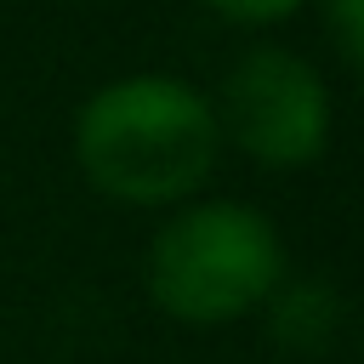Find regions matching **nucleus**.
Returning a JSON list of instances; mask_svg holds the SVG:
<instances>
[{
	"mask_svg": "<svg viewBox=\"0 0 364 364\" xmlns=\"http://www.w3.org/2000/svg\"><path fill=\"white\" fill-rule=\"evenodd\" d=\"M318 17L330 28L341 68H358L364 63V0H318Z\"/></svg>",
	"mask_w": 364,
	"mask_h": 364,
	"instance_id": "39448f33",
	"label": "nucleus"
},
{
	"mask_svg": "<svg viewBox=\"0 0 364 364\" xmlns=\"http://www.w3.org/2000/svg\"><path fill=\"white\" fill-rule=\"evenodd\" d=\"M142 279L159 313L182 324H228L279 290L284 239L256 205L199 199L159 222Z\"/></svg>",
	"mask_w": 364,
	"mask_h": 364,
	"instance_id": "f03ea898",
	"label": "nucleus"
},
{
	"mask_svg": "<svg viewBox=\"0 0 364 364\" xmlns=\"http://www.w3.org/2000/svg\"><path fill=\"white\" fill-rule=\"evenodd\" d=\"M222 23H239V28H273L284 17H296L307 0H205Z\"/></svg>",
	"mask_w": 364,
	"mask_h": 364,
	"instance_id": "423d86ee",
	"label": "nucleus"
},
{
	"mask_svg": "<svg viewBox=\"0 0 364 364\" xmlns=\"http://www.w3.org/2000/svg\"><path fill=\"white\" fill-rule=\"evenodd\" d=\"M216 154L222 131L210 97L171 74L108 80L74 114V165L119 205H182L216 171Z\"/></svg>",
	"mask_w": 364,
	"mask_h": 364,
	"instance_id": "f257e3e1",
	"label": "nucleus"
},
{
	"mask_svg": "<svg viewBox=\"0 0 364 364\" xmlns=\"http://www.w3.org/2000/svg\"><path fill=\"white\" fill-rule=\"evenodd\" d=\"M262 307H267V330L296 353H324L341 330V296L318 279H290L284 273L279 290Z\"/></svg>",
	"mask_w": 364,
	"mask_h": 364,
	"instance_id": "20e7f679",
	"label": "nucleus"
},
{
	"mask_svg": "<svg viewBox=\"0 0 364 364\" xmlns=\"http://www.w3.org/2000/svg\"><path fill=\"white\" fill-rule=\"evenodd\" d=\"M210 108H216L222 142H233L245 159L267 171H301L324 159L330 125H336L324 74L301 51H284V46L245 51L222 74Z\"/></svg>",
	"mask_w": 364,
	"mask_h": 364,
	"instance_id": "7ed1b4c3",
	"label": "nucleus"
}]
</instances>
